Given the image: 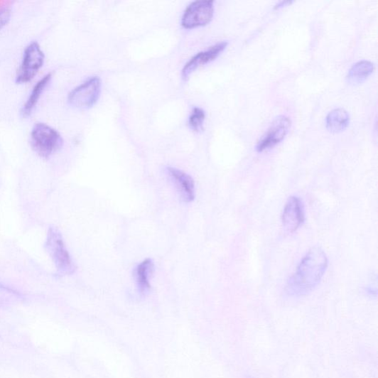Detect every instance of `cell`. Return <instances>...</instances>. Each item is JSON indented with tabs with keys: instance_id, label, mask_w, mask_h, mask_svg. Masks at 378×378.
I'll use <instances>...</instances> for the list:
<instances>
[{
	"instance_id": "7",
	"label": "cell",
	"mask_w": 378,
	"mask_h": 378,
	"mask_svg": "<svg viewBox=\"0 0 378 378\" xmlns=\"http://www.w3.org/2000/svg\"><path fill=\"white\" fill-rule=\"evenodd\" d=\"M292 122L286 116L276 117L259 141L256 149L258 153L274 148L281 142L288 134Z\"/></svg>"
},
{
	"instance_id": "17",
	"label": "cell",
	"mask_w": 378,
	"mask_h": 378,
	"mask_svg": "<svg viewBox=\"0 0 378 378\" xmlns=\"http://www.w3.org/2000/svg\"><path fill=\"white\" fill-rule=\"evenodd\" d=\"M291 4H293L292 1H282V2H280L279 4H278L275 6V9H278L282 8L284 6H286L288 5H291Z\"/></svg>"
},
{
	"instance_id": "12",
	"label": "cell",
	"mask_w": 378,
	"mask_h": 378,
	"mask_svg": "<svg viewBox=\"0 0 378 378\" xmlns=\"http://www.w3.org/2000/svg\"><path fill=\"white\" fill-rule=\"evenodd\" d=\"M155 271V264L152 259H146L141 262L135 271V277L139 292L145 295L151 288L150 278Z\"/></svg>"
},
{
	"instance_id": "13",
	"label": "cell",
	"mask_w": 378,
	"mask_h": 378,
	"mask_svg": "<svg viewBox=\"0 0 378 378\" xmlns=\"http://www.w3.org/2000/svg\"><path fill=\"white\" fill-rule=\"evenodd\" d=\"M374 65L372 63L362 60L356 63L350 69L347 81L349 85L356 86L364 83L373 72Z\"/></svg>"
},
{
	"instance_id": "1",
	"label": "cell",
	"mask_w": 378,
	"mask_h": 378,
	"mask_svg": "<svg viewBox=\"0 0 378 378\" xmlns=\"http://www.w3.org/2000/svg\"><path fill=\"white\" fill-rule=\"evenodd\" d=\"M328 266L327 255L315 247L302 259L297 270L289 279L287 293L295 297L304 296L313 291L324 276Z\"/></svg>"
},
{
	"instance_id": "8",
	"label": "cell",
	"mask_w": 378,
	"mask_h": 378,
	"mask_svg": "<svg viewBox=\"0 0 378 378\" xmlns=\"http://www.w3.org/2000/svg\"><path fill=\"white\" fill-rule=\"evenodd\" d=\"M228 45V42H220L195 54L183 67L182 79L185 81L188 80L199 68L215 61Z\"/></svg>"
},
{
	"instance_id": "18",
	"label": "cell",
	"mask_w": 378,
	"mask_h": 378,
	"mask_svg": "<svg viewBox=\"0 0 378 378\" xmlns=\"http://www.w3.org/2000/svg\"><path fill=\"white\" fill-rule=\"evenodd\" d=\"M248 378H253V377H248Z\"/></svg>"
},
{
	"instance_id": "6",
	"label": "cell",
	"mask_w": 378,
	"mask_h": 378,
	"mask_svg": "<svg viewBox=\"0 0 378 378\" xmlns=\"http://www.w3.org/2000/svg\"><path fill=\"white\" fill-rule=\"evenodd\" d=\"M215 11V2L212 0H197L184 10L180 25L186 30L206 26L212 21Z\"/></svg>"
},
{
	"instance_id": "14",
	"label": "cell",
	"mask_w": 378,
	"mask_h": 378,
	"mask_svg": "<svg viewBox=\"0 0 378 378\" xmlns=\"http://www.w3.org/2000/svg\"><path fill=\"white\" fill-rule=\"evenodd\" d=\"M349 124L348 112L342 108L332 110L326 118V127L332 134H338L344 131Z\"/></svg>"
},
{
	"instance_id": "4",
	"label": "cell",
	"mask_w": 378,
	"mask_h": 378,
	"mask_svg": "<svg viewBox=\"0 0 378 378\" xmlns=\"http://www.w3.org/2000/svg\"><path fill=\"white\" fill-rule=\"evenodd\" d=\"M102 88V81L99 77H90L69 92L68 103L75 109H90L99 102Z\"/></svg>"
},
{
	"instance_id": "9",
	"label": "cell",
	"mask_w": 378,
	"mask_h": 378,
	"mask_svg": "<svg viewBox=\"0 0 378 378\" xmlns=\"http://www.w3.org/2000/svg\"><path fill=\"white\" fill-rule=\"evenodd\" d=\"M282 224L288 232H295L305 222L304 205L298 197H291L282 214Z\"/></svg>"
},
{
	"instance_id": "15",
	"label": "cell",
	"mask_w": 378,
	"mask_h": 378,
	"mask_svg": "<svg viewBox=\"0 0 378 378\" xmlns=\"http://www.w3.org/2000/svg\"><path fill=\"white\" fill-rule=\"evenodd\" d=\"M205 118V112L202 108L194 107L188 117V125L194 131H202L204 129Z\"/></svg>"
},
{
	"instance_id": "10",
	"label": "cell",
	"mask_w": 378,
	"mask_h": 378,
	"mask_svg": "<svg viewBox=\"0 0 378 378\" xmlns=\"http://www.w3.org/2000/svg\"><path fill=\"white\" fill-rule=\"evenodd\" d=\"M166 173L178 189L180 198L185 202H191L195 198V185L193 178L177 168L168 166Z\"/></svg>"
},
{
	"instance_id": "2",
	"label": "cell",
	"mask_w": 378,
	"mask_h": 378,
	"mask_svg": "<svg viewBox=\"0 0 378 378\" xmlns=\"http://www.w3.org/2000/svg\"><path fill=\"white\" fill-rule=\"evenodd\" d=\"M30 141L34 152L43 159H48L58 153L64 145V139L60 132L43 122L33 125Z\"/></svg>"
},
{
	"instance_id": "5",
	"label": "cell",
	"mask_w": 378,
	"mask_h": 378,
	"mask_svg": "<svg viewBox=\"0 0 378 378\" xmlns=\"http://www.w3.org/2000/svg\"><path fill=\"white\" fill-rule=\"evenodd\" d=\"M45 60V55L39 43L33 41L28 44L24 50L21 65L16 71L15 82L23 85L31 82L43 67Z\"/></svg>"
},
{
	"instance_id": "3",
	"label": "cell",
	"mask_w": 378,
	"mask_h": 378,
	"mask_svg": "<svg viewBox=\"0 0 378 378\" xmlns=\"http://www.w3.org/2000/svg\"><path fill=\"white\" fill-rule=\"evenodd\" d=\"M45 247L60 275H71L77 271V266L65 247L62 234L55 227H50Z\"/></svg>"
},
{
	"instance_id": "11",
	"label": "cell",
	"mask_w": 378,
	"mask_h": 378,
	"mask_svg": "<svg viewBox=\"0 0 378 378\" xmlns=\"http://www.w3.org/2000/svg\"><path fill=\"white\" fill-rule=\"evenodd\" d=\"M51 80L52 73L50 72L34 85L29 97L21 109V114L23 118L26 119L31 116Z\"/></svg>"
},
{
	"instance_id": "16",
	"label": "cell",
	"mask_w": 378,
	"mask_h": 378,
	"mask_svg": "<svg viewBox=\"0 0 378 378\" xmlns=\"http://www.w3.org/2000/svg\"><path fill=\"white\" fill-rule=\"evenodd\" d=\"M11 9L9 6L0 8V31H1L11 21Z\"/></svg>"
}]
</instances>
